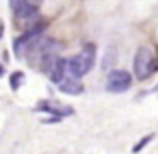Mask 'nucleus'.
Wrapping results in <instances>:
<instances>
[{
	"instance_id": "obj_2",
	"label": "nucleus",
	"mask_w": 158,
	"mask_h": 154,
	"mask_svg": "<svg viewBox=\"0 0 158 154\" xmlns=\"http://www.w3.org/2000/svg\"><path fill=\"white\" fill-rule=\"evenodd\" d=\"M156 58H154V52L150 50L148 46H140L136 50V56H134V76L138 80H146L154 74L156 70Z\"/></svg>"
},
{
	"instance_id": "obj_5",
	"label": "nucleus",
	"mask_w": 158,
	"mask_h": 154,
	"mask_svg": "<svg viewBox=\"0 0 158 154\" xmlns=\"http://www.w3.org/2000/svg\"><path fill=\"white\" fill-rule=\"evenodd\" d=\"M36 110L52 114L50 120H46V122H56V120L64 118V116H70L74 112L70 106H64V104H60V102H56V100H40L38 106H36Z\"/></svg>"
},
{
	"instance_id": "obj_3",
	"label": "nucleus",
	"mask_w": 158,
	"mask_h": 154,
	"mask_svg": "<svg viewBox=\"0 0 158 154\" xmlns=\"http://www.w3.org/2000/svg\"><path fill=\"white\" fill-rule=\"evenodd\" d=\"M42 30H44V26L38 24V26H32L30 30H26L22 36H18V38L14 40V54L16 56H26V52L34 46V42L38 40V36L42 34Z\"/></svg>"
},
{
	"instance_id": "obj_7",
	"label": "nucleus",
	"mask_w": 158,
	"mask_h": 154,
	"mask_svg": "<svg viewBox=\"0 0 158 154\" xmlns=\"http://www.w3.org/2000/svg\"><path fill=\"white\" fill-rule=\"evenodd\" d=\"M66 70H68V62L62 60V58H56L50 64V68H48V78H50L54 84H60L66 76Z\"/></svg>"
},
{
	"instance_id": "obj_9",
	"label": "nucleus",
	"mask_w": 158,
	"mask_h": 154,
	"mask_svg": "<svg viewBox=\"0 0 158 154\" xmlns=\"http://www.w3.org/2000/svg\"><path fill=\"white\" fill-rule=\"evenodd\" d=\"M22 84H24V72H14L10 76V88L12 90H18Z\"/></svg>"
},
{
	"instance_id": "obj_10",
	"label": "nucleus",
	"mask_w": 158,
	"mask_h": 154,
	"mask_svg": "<svg viewBox=\"0 0 158 154\" xmlns=\"http://www.w3.org/2000/svg\"><path fill=\"white\" fill-rule=\"evenodd\" d=\"M152 138H154V134H148V136H144V138H140V142H138V144H134V146H132V150H134V152H140L148 142H150Z\"/></svg>"
},
{
	"instance_id": "obj_12",
	"label": "nucleus",
	"mask_w": 158,
	"mask_h": 154,
	"mask_svg": "<svg viewBox=\"0 0 158 154\" xmlns=\"http://www.w3.org/2000/svg\"><path fill=\"white\" fill-rule=\"evenodd\" d=\"M2 74H4V66L0 64V76H2Z\"/></svg>"
},
{
	"instance_id": "obj_11",
	"label": "nucleus",
	"mask_w": 158,
	"mask_h": 154,
	"mask_svg": "<svg viewBox=\"0 0 158 154\" xmlns=\"http://www.w3.org/2000/svg\"><path fill=\"white\" fill-rule=\"evenodd\" d=\"M2 34H4V24H2V20H0V38H2Z\"/></svg>"
},
{
	"instance_id": "obj_1",
	"label": "nucleus",
	"mask_w": 158,
	"mask_h": 154,
	"mask_svg": "<svg viewBox=\"0 0 158 154\" xmlns=\"http://www.w3.org/2000/svg\"><path fill=\"white\" fill-rule=\"evenodd\" d=\"M94 60H96V46L94 44H86V46H82V50L76 56H72L68 60V72L76 78L84 76V74H88L92 70Z\"/></svg>"
},
{
	"instance_id": "obj_6",
	"label": "nucleus",
	"mask_w": 158,
	"mask_h": 154,
	"mask_svg": "<svg viewBox=\"0 0 158 154\" xmlns=\"http://www.w3.org/2000/svg\"><path fill=\"white\" fill-rule=\"evenodd\" d=\"M42 0H10V8L20 18H30L36 14V8L40 6Z\"/></svg>"
},
{
	"instance_id": "obj_8",
	"label": "nucleus",
	"mask_w": 158,
	"mask_h": 154,
	"mask_svg": "<svg viewBox=\"0 0 158 154\" xmlns=\"http://www.w3.org/2000/svg\"><path fill=\"white\" fill-rule=\"evenodd\" d=\"M58 86H60V90H62L64 94H70V96H78V94H82V92H84V86H82L80 82L76 80V76L62 80Z\"/></svg>"
},
{
	"instance_id": "obj_4",
	"label": "nucleus",
	"mask_w": 158,
	"mask_h": 154,
	"mask_svg": "<svg viewBox=\"0 0 158 154\" xmlns=\"http://www.w3.org/2000/svg\"><path fill=\"white\" fill-rule=\"evenodd\" d=\"M130 84H132V78H130V72H126V70H112L106 78V90L114 94L126 92L130 88Z\"/></svg>"
}]
</instances>
